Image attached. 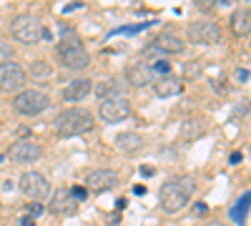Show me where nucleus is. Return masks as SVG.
Instances as JSON below:
<instances>
[{"mask_svg": "<svg viewBox=\"0 0 251 226\" xmlns=\"http://www.w3.org/2000/svg\"><path fill=\"white\" fill-rule=\"evenodd\" d=\"M196 191V183L191 176H174L161 186L158 191V201L161 209L166 214H178L181 209H186V203L191 201V194Z\"/></svg>", "mask_w": 251, "mask_h": 226, "instance_id": "obj_1", "label": "nucleus"}, {"mask_svg": "<svg viewBox=\"0 0 251 226\" xmlns=\"http://www.w3.org/2000/svg\"><path fill=\"white\" fill-rule=\"evenodd\" d=\"M58 60H60V66L63 68H68V71H86L91 66V55L86 50V46H83V40L71 30H66V35H63V40L58 43Z\"/></svg>", "mask_w": 251, "mask_h": 226, "instance_id": "obj_2", "label": "nucleus"}, {"mask_svg": "<svg viewBox=\"0 0 251 226\" xmlns=\"http://www.w3.org/2000/svg\"><path fill=\"white\" fill-rule=\"evenodd\" d=\"M96 126L93 113L86 108H68L63 111L55 118V133L60 138H71V136H80V133H88Z\"/></svg>", "mask_w": 251, "mask_h": 226, "instance_id": "obj_3", "label": "nucleus"}, {"mask_svg": "<svg viewBox=\"0 0 251 226\" xmlns=\"http://www.w3.org/2000/svg\"><path fill=\"white\" fill-rule=\"evenodd\" d=\"M50 106V98L38 88H23L13 96V111L20 116H38Z\"/></svg>", "mask_w": 251, "mask_h": 226, "instance_id": "obj_4", "label": "nucleus"}, {"mask_svg": "<svg viewBox=\"0 0 251 226\" xmlns=\"http://www.w3.org/2000/svg\"><path fill=\"white\" fill-rule=\"evenodd\" d=\"M10 35L23 46H35V43H40V38H43V25H40V20L35 15L23 13L10 23Z\"/></svg>", "mask_w": 251, "mask_h": 226, "instance_id": "obj_5", "label": "nucleus"}, {"mask_svg": "<svg viewBox=\"0 0 251 226\" xmlns=\"http://www.w3.org/2000/svg\"><path fill=\"white\" fill-rule=\"evenodd\" d=\"M18 189H20V194H23L25 199H30V201H43L50 194V183H48V178L43 174L25 171L23 176H20V181H18Z\"/></svg>", "mask_w": 251, "mask_h": 226, "instance_id": "obj_6", "label": "nucleus"}, {"mask_svg": "<svg viewBox=\"0 0 251 226\" xmlns=\"http://www.w3.org/2000/svg\"><path fill=\"white\" fill-rule=\"evenodd\" d=\"M28 83V73L25 68L10 60V63H3L0 66V91L3 93H20Z\"/></svg>", "mask_w": 251, "mask_h": 226, "instance_id": "obj_7", "label": "nucleus"}, {"mask_svg": "<svg viewBox=\"0 0 251 226\" xmlns=\"http://www.w3.org/2000/svg\"><path fill=\"white\" fill-rule=\"evenodd\" d=\"M188 40L191 43H199V46H214L221 40V28L214 20H194L188 25Z\"/></svg>", "mask_w": 251, "mask_h": 226, "instance_id": "obj_8", "label": "nucleus"}, {"mask_svg": "<svg viewBox=\"0 0 251 226\" xmlns=\"http://www.w3.org/2000/svg\"><path fill=\"white\" fill-rule=\"evenodd\" d=\"M98 116L106 123H121L131 116V103L123 96L106 98V100H100V106H98Z\"/></svg>", "mask_w": 251, "mask_h": 226, "instance_id": "obj_9", "label": "nucleus"}, {"mask_svg": "<svg viewBox=\"0 0 251 226\" xmlns=\"http://www.w3.org/2000/svg\"><path fill=\"white\" fill-rule=\"evenodd\" d=\"M8 156L15 163H35L40 156H43V149H40V143H35L33 138H20L10 146Z\"/></svg>", "mask_w": 251, "mask_h": 226, "instance_id": "obj_10", "label": "nucleus"}, {"mask_svg": "<svg viewBox=\"0 0 251 226\" xmlns=\"http://www.w3.org/2000/svg\"><path fill=\"white\" fill-rule=\"evenodd\" d=\"M183 48H186V43L178 38V35H174V33H161V35H156L153 40H151V46H149V50H153L156 55L161 53V55H178V53H183Z\"/></svg>", "mask_w": 251, "mask_h": 226, "instance_id": "obj_11", "label": "nucleus"}, {"mask_svg": "<svg viewBox=\"0 0 251 226\" xmlns=\"http://www.w3.org/2000/svg\"><path fill=\"white\" fill-rule=\"evenodd\" d=\"M78 206H80V201H75L71 189H66V186L58 189L50 199V211L58 214V216H73L78 211Z\"/></svg>", "mask_w": 251, "mask_h": 226, "instance_id": "obj_12", "label": "nucleus"}, {"mask_svg": "<svg viewBox=\"0 0 251 226\" xmlns=\"http://www.w3.org/2000/svg\"><path fill=\"white\" fill-rule=\"evenodd\" d=\"M86 186L91 191H111L113 186H118V174L111 169H96L86 176Z\"/></svg>", "mask_w": 251, "mask_h": 226, "instance_id": "obj_13", "label": "nucleus"}, {"mask_svg": "<svg viewBox=\"0 0 251 226\" xmlns=\"http://www.w3.org/2000/svg\"><path fill=\"white\" fill-rule=\"evenodd\" d=\"M126 78H128V86L133 88H143V86H153L158 75L151 71L149 63H133L128 66V71H126Z\"/></svg>", "mask_w": 251, "mask_h": 226, "instance_id": "obj_14", "label": "nucleus"}, {"mask_svg": "<svg viewBox=\"0 0 251 226\" xmlns=\"http://www.w3.org/2000/svg\"><path fill=\"white\" fill-rule=\"evenodd\" d=\"M91 91H93V80L91 78L71 80V83L63 88V100H66V103H78V100H83Z\"/></svg>", "mask_w": 251, "mask_h": 226, "instance_id": "obj_15", "label": "nucleus"}, {"mask_svg": "<svg viewBox=\"0 0 251 226\" xmlns=\"http://www.w3.org/2000/svg\"><path fill=\"white\" fill-rule=\"evenodd\" d=\"M116 146L123 153H138L146 146V138L141 133H136V131H126V133H118L116 136Z\"/></svg>", "mask_w": 251, "mask_h": 226, "instance_id": "obj_16", "label": "nucleus"}, {"mask_svg": "<svg viewBox=\"0 0 251 226\" xmlns=\"http://www.w3.org/2000/svg\"><path fill=\"white\" fill-rule=\"evenodd\" d=\"M181 91H183V83H181V78H176L174 73L158 78L156 83H153V93L158 98H171V96H178Z\"/></svg>", "mask_w": 251, "mask_h": 226, "instance_id": "obj_17", "label": "nucleus"}, {"mask_svg": "<svg viewBox=\"0 0 251 226\" xmlns=\"http://www.w3.org/2000/svg\"><path fill=\"white\" fill-rule=\"evenodd\" d=\"M231 33L239 35V38H246L251 35V8H239L234 15H231Z\"/></svg>", "mask_w": 251, "mask_h": 226, "instance_id": "obj_18", "label": "nucleus"}, {"mask_svg": "<svg viewBox=\"0 0 251 226\" xmlns=\"http://www.w3.org/2000/svg\"><path fill=\"white\" fill-rule=\"evenodd\" d=\"M203 133H206L203 118H188V121H183V126H181V138L183 141H196Z\"/></svg>", "mask_w": 251, "mask_h": 226, "instance_id": "obj_19", "label": "nucleus"}, {"mask_svg": "<svg viewBox=\"0 0 251 226\" xmlns=\"http://www.w3.org/2000/svg\"><path fill=\"white\" fill-rule=\"evenodd\" d=\"M249 209H251V191H246L234 206H231V211H228V216H231V221L236 224V226H244V221H246V214H249Z\"/></svg>", "mask_w": 251, "mask_h": 226, "instance_id": "obj_20", "label": "nucleus"}, {"mask_svg": "<svg viewBox=\"0 0 251 226\" xmlns=\"http://www.w3.org/2000/svg\"><path fill=\"white\" fill-rule=\"evenodd\" d=\"M121 83L116 78H111V80H103V83H98L96 86V93L100 96V100H106V98H118L121 96Z\"/></svg>", "mask_w": 251, "mask_h": 226, "instance_id": "obj_21", "label": "nucleus"}, {"mask_svg": "<svg viewBox=\"0 0 251 226\" xmlns=\"http://www.w3.org/2000/svg\"><path fill=\"white\" fill-rule=\"evenodd\" d=\"M50 75H53V66L48 63V60H35V63H30V78L48 80Z\"/></svg>", "mask_w": 251, "mask_h": 226, "instance_id": "obj_22", "label": "nucleus"}, {"mask_svg": "<svg viewBox=\"0 0 251 226\" xmlns=\"http://www.w3.org/2000/svg\"><path fill=\"white\" fill-rule=\"evenodd\" d=\"M146 28H151V23H138V25H123V28H116V30H111V35H133V33H141V30H146Z\"/></svg>", "mask_w": 251, "mask_h": 226, "instance_id": "obj_23", "label": "nucleus"}, {"mask_svg": "<svg viewBox=\"0 0 251 226\" xmlns=\"http://www.w3.org/2000/svg\"><path fill=\"white\" fill-rule=\"evenodd\" d=\"M13 46L10 43H5V40H0V66H3V63H10V60H13Z\"/></svg>", "mask_w": 251, "mask_h": 226, "instance_id": "obj_24", "label": "nucleus"}, {"mask_svg": "<svg viewBox=\"0 0 251 226\" xmlns=\"http://www.w3.org/2000/svg\"><path fill=\"white\" fill-rule=\"evenodd\" d=\"M183 73H186V75H188V78H196V75H199V73H201V66H199V63H188V66H186V71H183Z\"/></svg>", "mask_w": 251, "mask_h": 226, "instance_id": "obj_25", "label": "nucleus"}, {"mask_svg": "<svg viewBox=\"0 0 251 226\" xmlns=\"http://www.w3.org/2000/svg\"><path fill=\"white\" fill-rule=\"evenodd\" d=\"M40 214H43V206H40V203H28V216L30 219H35Z\"/></svg>", "mask_w": 251, "mask_h": 226, "instance_id": "obj_26", "label": "nucleus"}, {"mask_svg": "<svg viewBox=\"0 0 251 226\" xmlns=\"http://www.w3.org/2000/svg\"><path fill=\"white\" fill-rule=\"evenodd\" d=\"M71 194H73V199H75V201H83V199H86V189H83V186L71 189Z\"/></svg>", "mask_w": 251, "mask_h": 226, "instance_id": "obj_27", "label": "nucleus"}, {"mask_svg": "<svg viewBox=\"0 0 251 226\" xmlns=\"http://www.w3.org/2000/svg\"><path fill=\"white\" fill-rule=\"evenodd\" d=\"M153 174H156V169H153V166H141V176H143V178H151Z\"/></svg>", "mask_w": 251, "mask_h": 226, "instance_id": "obj_28", "label": "nucleus"}, {"mask_svg": "<svg viewBox=\"0 0 251 226\" xmlns=\"http://www.w3.org/2000/svg\"><path fill=\"white\" fill-rule=\"evenodd\" d=\"M20 226H35V219H30V216H23V219H20Z\"/></svg>", "mask_w": 251, "mask_h": 226, "instance_id": "obj_29", "label": "nucleus"}, {"mask_svg": "<svg viewBox=\"0 0 251 226\" xmlns=\"http://www.w3.org/2000/svg\"><path fill=\"white\" fill-rule=\"evenodd\" d=\"M206 209H208V206H206L203 201H199V203H196V214H206Z\"/></svg>", "mask_w": 251, "mask_h": 226, "instance_id": "obj_30", "label": "nucleus"}, {"mask_svg": "<svg viewBox=\"0 0 251 226\" xmlns=\"http://www.w3.org/2000/svg\"><path fill=\"white\" fill-rule=\"evenodd\" d=\"M236 78L244 83V80H249V73H246V71H236Z\"/></svg>", "mask_w": 251, "mask_h": 226, "instance_id": "obj_31", "label": "nucleus"}, {"mask_svg": "<svg viewBox=\"0 0 251 226\" xmlns=\"http://www.w3.org/2000/svg\"><path fill=\"white\" fill-rule=\"evenodd\" d=\"M241 161V153L236 151V153H231V158H228V163H239Z\"/></svg>", "mask_w": 251, "mask_h": 226, "instance_id": "obj_32", "label": "nucleus"}, {"mask_svg": "<svg viewBox=\"0 0 251 226\" xmlns=\"http://www.w3.org/2000/svg\"><path fill=\"white\" fill-rule=\"evenodd\" d=\"M203 226H224L221 221H208V224H203Z\"/></svg>", "mask_w": 251, "mask_h": 226, "instance_id": "obj_33", "label": "nucleus"}, {"mask_svg": "<svg viewBox=\"0 0 251 226\" xmlns=\"http://www.w3.org/2000/svg\"><path fill=\"white\" fill-rule=\"evenodd\" d=\"M0 128H3V123H0Z\"/></svg>", "mask_w": 251, "mask_h": 226, "instance_id": "obj_34", "label": "nucleus"}]
</instances>
